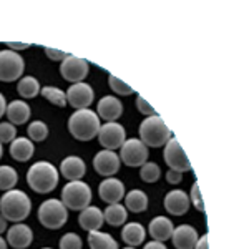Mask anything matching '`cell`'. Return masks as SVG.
Here are the masks:
<instances>
[{
  "label": "cell",
  "instance_id": "cell-1",
  "mask_svg": "<svg viewBox=\"0 0 249 249\" xmlns=\"http://www.w3.org/2000/svg\"><path fill=\"white\" fill-rule=\"evenodd\" d=\"M32 201L30 198L20 190H10L0 198V213L7 221L20 223L30 214Z\"/></svg>",
  "mask_w": 249,
  "mask_h": 249
},
{
  "label": "cell",
  "instance_id": "cell-2",
  "mask_svg": "<svg viewBox=\"0 0 249 249\" xmlns=\"http://www.w3.org/2000/svg\"><path fill=\"white\" fill-rule=\"evenodd\" d=\"M100 118L95 111L88 110H77L68 118V130L73 135V138L80 142H90L95 136H98L100 131Z\"/></svg>",
  "mask_w": 249,
  "mask_h": 249
},
{
  "label": "cell",
  "instance_id": "cell-3",
  "mask_svg": "<svg viewBox=\"0 0 249 249\" xmlns=\"http://www.w3.org/2000/svg\"><path fill=\"white\" fill-rule=\"evenodd\" d=\"M27 183L35 193H50L58 184V171L57 168L48 161H37L27 171Z\"/></svg>",
  "mask_w": 249,
  "mask_h": 249
},
{
  "label": "cell",
  "instance_id": "cell-4",
  "mask_svg": "<svg viewBox=\"0 0 249 249\" xmlns=\"http://www.w3.org/2000/svg\"><path fill=\"white\" fill-rule=\"evenodd\" d=\"M140 138L146 146L160 148L164 146L171 138V130L166 126L160 115H151L144 118L140 124Z\"/></svg>",
  "mask_w": 249,
  "mask_h": 249
},
{
  "label": "cell",
  "instance_id": "cell-5",
  "mask_svg": "<svg viewBox=\"0 0 249 249\" xmlns=\"http://www.w3.org/2000/svg\"><path fill=\"white\" fill-rule=\"evenodd\" d=\"M91 201V190L87 183L82 179L78 181H70L63 186L62 190V203L67 210L73 211H83L88 208Z\"/></svg>",
  "mask_w": 249,
  "mask_h": 249
},
{
  "label": "cell",
  "instance_id": "cell-6",
  "mask_svg": "<svg viewBox=\"0 0 249 249\" xmlns=\"http://www.w3.org/2000/svg\"><path fill=\"white\" fill-rule=\"evenodd\" d=\"M68 219V211L58 199H47L38 208V221L48 230H60Z\"/></svg>",
  "mask_w": 249,
  "mask_h": 249
},
{
  "label": "cell",
  "instance_id": "cell-7",
  "mask_svg": "<svg viewBox=\"0 0 249 249\" xmlns=\"http://www.w3.org/2000/svg\"><path fill=\"white\" fill-rule=\"evenodd\" d=\"M23 58L14 50H2L0 52V82H15L22 77Z\"/></svg>",
  "mask_w": 249,
  "mask_h": 249
},
{
  "label": "cell",
  "instance_id": "cell-8",
  "mask_svg": "<svg viewBox=\"0 0 249 249\" xmlns=\"http://www.w3.org/2000/svg\"><path fill=\"white\" fill-rule=\"evenodd\" d=\"M148 156V146L144 144L142 140H126L122 146V153H120V160L126 164V166L136 168V166H143L146 163Z\"/></svg>",
  "mask_w": 249,
  "mask_h": 249
},
{
  "label": "cell",
  "instance_id": "cell-9",
  "mask_svg": "<svg viewBox=\"0 0 249 249\" xmlns=\"http://www.w3.org/2000/svg\"><path fill=\"white\" fill-rule=\"evenodd\" d=\"M164 161L170 166V170L173 171H191V163L188 160L186 153L183 151L181 144H179L178 140L173 136L170 138V142L164 144Z\"/></svg>",
  "mask_w": 249,
  "mask_h": 249
},
{
  "label": "cell",
  "instance_id": "cell-10",
  "mask_svg": "<svg viewBox=\"0 0 249 249\" xmlns=\"http://www.w3.org/2000/svg\"><path fill=\"white\" fill-rule=\"evenodd\" d=\"M98 140L105 150L113 151L116 148H122L123 143L126 142V131L120 123L110 122L105 123L103 126H100L98 131Z\"/></svg>",
  "mask_w": 249,
  "mask_h": 249
},
{
  "label": "cell",
  "instance_id": "cell-11",
  "mask_svg": "<svg viewBox=\"0 0 249 249\" xmlns=\"http://www.w3.org/2000/svg\"><path fill=\"white\" fill-rule=\"evenodd\" d=\"M60 73H62V77L65 78L67 82L80 83L88 75V62L85 58L68 55L65 60H62Z\"/></svg>",
  "mask_w": 249,
  "mask_h": 249
},
{
  "label": "cell",
  "instance_id": "cell-12",
  "mask_svg": "<svg viewBox=\"0 0 249 249\" xmlns=\"http://www.w3.org/2000/svg\"><path fill=\"white\" fill-rule=\"evenodd\" d=\"M93 98L95 93L88 83L83 82L73 83L67 90V102L73 108H77V110H85V108H88L93 103Z\"/></svg>",
  "mask_w": 249,
  "mask_h": 249
},
{
  "label": "cell",
  "instance_id": "cell-13",
  "mask_svg": "<svg viewBox=\"0 0 249 249\" xmlns=\"http://www.w3.org/2000/svg\"><path fill=\"white\" fill-rule=\"evenodd\" d=\"M93 168L102 176H113L120 170V156L110 150L98 151L93 158Z\"/></svg>",
  "mask_w": 249,
  "mask_h": 249
},
{
  "label": "cell",
  "instance_id": "cell-14",
  "mask_svg": "<svg viewBox=\"0 0 249 249\" xmlns=\"http://www.w3.org/2000/svg\"><path fill=\"white\" fill-rule=\"evenodd\" d=\"M98 195L107 204L120 203L124 198V184L116 178H107L105 181L100 183Z\"/></svg>",
  "mask_w": 249,
  "mask_h": 249
},
{
  "label": "cell",
  "instance_id": "cell-15",
  "mask_svg": "<svg viewBox=\"0 0 249 249\" xmlns=\"http://www.w3.org/2000/svg\"><path fill=\"white\" fill-rule=\"evenodd\" d=\"M190 196L181 190H173L164 196V208L173 216H183L190 210Z\"/></svg>",
  "mask_w": 249,
  "mask_h": 249
},
{
  "label": "cell",
  "instance_id": "cell-16",
  "mask_svg": "<svg viewBox=\"0 0 249 249\" xmlns=\"http://www.w3.org/2000/svg\"><path fill=\"white\" fill-rule=\"evenodd\" d=\"M34 241V232L27 224H14L9 231H7V243L14 249H25L29 248Z\"/></svg>",
  "mask_w": 249,
  "mask_h": 249
},
{
  "label": "cell",
  "instance_id": "cell-17",
  "mask_svg": "<svg viewBox=\"0 0 249 249\" xmlns=\"http://www.w3.org/2000/svg\"><path fill=\"white\" fill-rule=\"evenodd\" d=\"M123 113V105L116 96H103L96 107V115L98 118H103L107 123L116 122Z\"/></svg>",
  "mask_w": 249,
  "mask_h": 249
},
{
  "label": "cell",
  "instance_id": "cell-18",
  "mask_svg": "<svg viewBox=\"0 0 249 249\" xmlns=\"http://www.w3.org/2000/svg\"><path fill=\"white\" fill-rule=\"evenodd\" d=\"M171 239L176 249H195V244L198 241V232L190 224H181L173 231Z\"/></svg>",
  "mask_w": 249,
  "mask_h": 249
},
{
  "label": "cell",
  "instance_id": "cell-19",
  "mask_svg": "<svg viewBox=\"0 0 249 249\" xmlns=\"http://www.w3.org/2000/svg\"><path fill=\"white\" fill-rule=\"evenodd\" d=\"M103 211L96 206H88L85 208L78 216V223L80 226L83 228L85 231L91 232V231H100V228L103 226Z\"/></svg>",
  "mask_w": 249,
  "mask_h": 249
},
{
  "label": "cell",
  "instance_id": "cell-20",
  "mask_svg": "<svg viewBox=\"0 0 249 249\" xmlns=\"http://www.w3.org/2000/svg\"><path fill=\"white\" fill-rule=\"evenodd\" d=\"M60 171L62 175L65 176L67 179L70 181H78V179L83 178L87 171V166H85V161H83L80 156H67L65 160L60 164Z\"/></svg>",
  "mask_w": 249,
  "mask_h": 249
},
{
  "label": "cell",
  "instance_id": "cell-21",
  "mask_svg": "<svg viewBox=\"0 0 249 249\" xmlns=\"http://www.w3.org/2000/svg\"><path fill=\"white\" fill-rule=\"evenodd\" d=\"M148 231H150V236L155 241H160V243H164L166 239H170L173 236V223L164 216H156V218L151 219L150 226H148Z\"/></svg>",
  "mask_w": 249,
  "mask_h": 249
},
{
  "label": "cell",
  "instance_id": "cell-22",
  "mask_svg": "<svg viewBox=\"0 0 249 249\" xmlns=\"http://www.w3.org/2000/svg\"><path fill=\"white\" fill-rule=\"evenodd\" d=\"M10 155L14 160L17 161H29V160L34 156L35 146L32 143V140L29 138H15L14 142L10 143Z\"/></svg>",
  "mask_w": 249,
  "mask_h": 249
},
{
  "label": "cell",
  "instance_id": "cell-23",
  "mask_svg": "<svg viewBox=\"0 0 249 249\" xmlns=\"http://www.w3.org/2000/svg\"><path fill=\"white\" fill-rule=\"evenodd\" d=\"M7 116L12 124H23L30 118V107L22 100H14L7 105Z\"/></svg>",
  "mask_w": 249,
  "mask_h": 249
},
{
  "label": "cell",
  "instance_id": "cell-24",
  "mask_svg": "<svg viewBox=\"0 0 249 249\" xmlns=\"http://www.w3.org/2000/svg\"><path fill=\"white\" fill-rule=\"evenodd\" d=\"M144 236H146V232L140 223H128L122 231V239L131 248L140 246L144 241Z\"/></svg>",
  "mask_w": 249,
  "mask_h": 249
},
{
  "label": "cell",
  "instance_id": "cell-25",
  "mask_svg": "<svg viewBox=\"0 0 249 249\" xmlns=\"http://www.w3.org/2000/svg\"><path fill=\"white\" fill-rule=\"evenodd\" d=\"M88 244L90 249H118V243L113 236L102 231L88 232Z\"/></svg>",
  "mask_w": 249,
  "mask_h": 249
},
{
  "label": "cell",
  "instance_id": "cell-26",
  "mask_svg": "<svg viewBox=\"0 0 249 249\" xmlns=\"http://www.w3.org/2000/svg\"><path fill=\"white\" fill-rule=\"evenodd\" d=\"M124 206L131 213H143L148 208V196L142 190H131L124 195Z\"/></svg>",
  "mask_w": 249,
  "mask_h": 249
},
{
  "label": "cell",
  "instance_id": "cell-27",
  "mask_svg": "<svg viewBox=\"0 0 249 249\" xmlns=\"http://www.w3.org/2000/svg\"><path fill=\"white\" fill-rule=\"evenodd\" d=\"M103 218L108 224L111 226H122L124 224V221L128 218V213H126V208L122 206L120 203H115V204H108L107 210L103 211Z\"/></svg>",
  "mask_w": 249,
  "mask_h": 249
},
{
  "label": "cell",
  "instance_id": "cell-28",
  "mask_svg": "<svg viewBox=\"0 0 249 249\" xmlns=\"http://www.w3.org/2000/svg\"><path fill=\"white\" fill-rule=\"evenodd\" d=\"M17 91L20 93V96L23 98H35L40 93V85H38V80L35 77H23L18 82L17 85Z\"/></svg>",
  "mask_w": 249,
  "mask_h": 249
},
{
  "label": "cell",
  "instance_id": "cell-29",
  "mask_svg": "<svg viewBox=\"0 0 249 249\" xmlns=\"http://www.w3.org/2000/svg\"><path fill=\"white\" fill-rule=\"evenodd\" d=\"M18 181V175L9 164L0 166V190L2 191H10L14 190V186Z\"/></svg>",
  "mask_w": 249,
  "mask_h": 249
},
{
  "label": "cell",
  "instance_id": "cell-30",
  "mask_svg": "<svg viewBox=\"0 0 249 249\" xmlns=\"http://www.w3.org/2000/svg\"><path fill=\"white\" fill-rule=\"evenodd\" d=\"M40 93L45 100L57 107H65L67 105V93L63 90H60L57 87H43L40 88Z\"/></svg>",
  "mask_w": 249,
  "mask_h": 249
},
{
  "label": "cell",
  "instance_id": "cell-31",
  "mask_svg": "<svg viewBox=\"0 0 249 249\" xmlns=\"http://www.w3.org/2000/svg\"><path fill=\"white\" fill-rule=\"evenodd\" d=\"M142 170H140V176H142V179L144 183H155L160 179V176H161V170H160V166L156 163H144L143 166H140Z\"/></svg>",
  "mask_w": 249,
  "mask_h": 249
},
{
  "label": "cell",
  "instance_id": "cell-32",
  "mask_svg": "<svg viewBox=\"0 0 249 249\" xmlns=\"http://www.w3.org/2000/svg\"><path fill=\"white\" fill-rule=\"evenodd\" d=\"M29 136L32 142H43L48 136V126L43 122H34L29 126Z\"/></svg>",
  "mask_w": 249,
  "mask_h": 249
},
{
  "label": "cell",
  "instance_id": "cell-33",
  "mask_svg": "<svg viewBox=\"0 0 249 249\" xmlns=\"http://www.w3.org/2000/svg\"><path fill=\"white\" fill-rule=\"evenodd\" d=\"M108 85H110V88L115 91V93L123 95V96L131 95L135 91L130 85H126V83L122 82V80L118 77H115V75H108Z\"/></svg>",
  "mask_w": 249,
  "mask_h": 249
},
{
  "label": "cell",
  "instance_id": "cell-34",
  "mask_svg": "<svg viewBox=\"0 0 249 249\" xmlns=\"http://www.w3.org/2000/svg\"><path fill=\"white\" fill-rule=\"evenodd\" d=\"M82 246H83L82 239L75 232H67L60 239V249H82Z\"/></svg>",
  "mask_w": 249,
  "mask_h": 249
},
{
  "label": "cell",
  "instance_id": "cell-35",
  "mask_svg": "<svg viewBox=\"0 0 249 249\" xmlns=\"http://www.w3.org/2000/svg\"><path fill=\"white\" fill-rule=\"evenodd\" d=\"M17 128L12 123H0V143H10L15 140Z\"/></svg>",
  "mask_w": 249,
  "mask_h": 249
},
{
  "label": "cell",
  "instance_id": "cell-36",
  "mask_svg": "<svg viewBox=\"0 0 249 249\" xmlns=\"http://www.w3.org/2000/svg\"><path fill=\"white\" fill-rule=\"evenodd\" d=\"M190 201H193L195 208L198 211H204V204H203V198H201V191H199V184L195 183L191 188V196H190Z\"/></svg>",
  "mask_w": 249,
  "mask_h": 249
},
{
  "label": "cell",
  "instance_id": "cell-37",
  "mask_svg": "<svg viewBox=\"0 0 249 249\" xmlns=\"http://www.w3.org/2000/svg\"><path fill=\"white\" fill-rule=\"evenodd\" d=\"M136 108H138L140 113H143V115H150V116H151V115H156L155 108L151 107L150 103H148L142 95L136 96Z\"/></svg>",
  "mask_w": 249,
  "mask_h": 249
},
{
  "label": "cell",
  "instance_id": "cell-38",
  "mask_svg": "<svg viewBox=\"0 0 249 249\" xmlns=\"http://www.w3.org/2000/svg\"><path fill=\"white\" fill-rule=\"evenodd\" d=\"M43 50H45L47 57L50 60H55V62H58V60H65L68 57V53H65V52H62V50H57V48L45 47Z\"/></svg>",
  "mask_w": 249,
  "mask_h": 249
},
{
  "label": "cell",
  "instance_id": "cell-39",
  "mask_svg": "<svg viewBox=\"0 0 249 249\" xmlns=\"http://www.w3.org/2000/svg\"><path fill=\"white\" fill-rule=\"evenodd\" d=\"M166 179H168V183H171V184H178V183H181V179H183V173L170 170L166 173Z\"/></svg>",
  "mask_w": 249,
  "mask_h": 249
},
{
  "label": "cell",
  "instance_id": "cell-40",
  "mask_svg": "<svg viewBox=\"0 0 249 249\" xmlns=\"http://www.w3.org/2000/svg\"><path fill=\"white\" fill-rule=\"evenodd\" d=\"M195 249H210V243H208V234L201 236V238H198L195 244Z\"/></svg>",
  "mask_w": 249,
  "mask_h": 249
},
{
  "label": "cell",
  "instance_id": "cell-41",
  "mask_svg": "<svg viewBox=\"0 0 249 249\" xmlns=\"http://www.w3.org/2000/svg\"><path fill=\"white\" fill-rule=\"evenodd\" d=\"M7 47L10 50H25V48L30 47V43H17V42H7Z\"/></svg>",
  "mask_w": 249,
  "mask_h": 249
},
{
  "label": "cell",
  "instance_id": "cell-42",
  "mask_svg": "<svg viewBox=\"0 0 249 249\" xmlns=\"http://www.w3.org/2000/svg\"><path fill=\"white\" fill-rule=\"evenodd\" d=\"M143 249H168V248L163 243H160V241H151V243H146V246Z\"/></svg>",
  "mask_w": 249,
  "mask_h": 249
},
{
  "label": "cell",
  "instance_id": "cell-43",
  "mask_svg": "<svg viewBox=\"0 0 249 249\" xmlns=\"http://www.w3.org/2000/svg\"><path fill=\"white\" fill-rule=\"evenodd\" d=\"M7 111V102H5V96L0 93V116H3V113Z\"/></svg>",
  "mask_w": 249,
  "mask_h": 249
},
{
  "label": "cell",
  "instance_id": "cell-44",
  "mask_svg": "<svg viewBox=\"0 0 249 249\" xmlns=\"http://www.w3.org/2000/svg\"><path fill=\"white\" fill-rule=\"evenodd\" d=\"M5 230H7V219L3 218L2 214H0V234H2V232L5 231Z\"/></svg>",
  "mask_w": 249,
  "mask_h": 249
},
{
  "label": "cell",
  "instance_id": "cell-45",
  "mask_svg": "<svg viewBox=\"0 0 249 249\" xmlns=\"http://www.w3.org/2000/svg\"><path fill=\"white\" fill-rule=\"evenodd\" d=\"M0 249H7V241H3L0 238Z\"/></svg>",
  "mask_w": 249,
  "mask_h": 249
},
{
  "label": "cell",
  "instance_id": "cell-46",
  "mask_svg": "<svg viewBox=\"0 0 249 249\" xmlns=\"http://www.w3.org/2000/svg\"><path fill=\"white\" fill-rule=\"evenodd\" d=\"M2 155H3V148H2V143H0V158H2Z\"/></svg>",
  "mask_w": 249,
  "mask_h": 249
},
{
  "label": "cell",
  "instance_id": "cell-47",
  "mask_svg": "<svg viewBox=\"0 0 249 249\" xmlns=\"http://www.w3.org/2000/svg\"><path fill=\"white\" fill-rule=\"evenodd\" d=\"M123 249H135V248H131V246H128V248H123Z\"/></svg>",
  "mask_w": 249,
  "mask_h": 249
},
{
  "label": "cell",
  "instance_id": "cell-48",
  "mask_svg": "<svg viewBox=\"0 0 249 249\" xmlns=\"http://www.w3.org/2000/svg\"><path fill=\"white\" fill-rule=\"evenodd\" d=\"M43 249H52V248H43Z\"/></svg>",
  "mask_w": 249,
  "mask_h": 249
}]
</instances>
